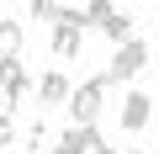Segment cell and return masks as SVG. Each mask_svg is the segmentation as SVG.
<instances>
[{
    "label": "cell",
    "mask_w": 159,
    "mask_h": 154,
    "mask_svg": "<svg viewBox=\"0 0 159 154\" xmlns=\"http://www.w3.org/2000/svg\"><path fill=\"white\" fill-rule=\"evenodd\" d=\"M106 91H111L106 74H90L85 85H74V96H69V117H74V128H96V117H101V106H106Z\"/></svg>",
    "instance_id": "obj_1"
},
{
    "label": "cell",
    "mask_w": 159,
    "mask_h": 154,
    "mask_svg": "<svg viewBox=\"0 0 159 154\" xmlns=\"http://www.w3.org/2000/svg\"><path fill=\"white\" fill-rule=\"evenodd\" d=\"M143 69H148V43H143V37H133V43H122V48L111 53L106 80L117 85V80H133V74H143Z\"/></svg>",
    "instance_id": "obj_2"
},
{
    "label": "cell",
    "mask_w": 159,
    "mask_h": 154,
    "mask_svg": "<svg viewBox=\"0 0 159 154\" xmlns=\"http://www.w3.org/2000/svg\"><path fill=\"white\" fill-rule=\"evenodd\" d=\"M53 154H111V143L101 138V128H69V133H58Z\"/></svg>",
    "instance_id": "obj_3"
},
{
    "label": "cell",
    "mask_w": 159,
    "mask_h": 154,
    "mask_svg": "<svg viewBox=\"0 0 159 154\" xmlns=\"http://www.w3.org/2000/svg\"><path fill=\"white\" fill-rule=\"evenodd\" d=\"M0 91H6V101H11V106H21V101L32 96V80H27L21 58H0Z\"/></svg>",
    "instance_id": "obj_4"
},
{
    "label": "cell",
    "mask_w": 159,
    "mask_h": 154,
    "mask_svg": "<svg viewBox=\"0 0 159 154\" xmlns=\"http://www.w3.org/2000/svg\"><path fill=\"white\" fill-rule=\"evenodd\" d=\"M148 122H154V96L127 91V101H122V133H143Z\"/></svg>",
    "instance_id": "obj_5"
},
{
    "label": "cell",
    "mask_w": 159,
    "mask_h": 154,
    "mask_svg": "<svg viewBox=\"0 0 159 154\" xmlns=\"http://www.w3.org/2000/svg\"><path fill=\"white\" fill-rule=\"evenodd\" d=\"M96 32H106V37H111V43H117V48H122V43H133V37H138V32H133V11H122V6H111V11H106V21H101V27H96Z\"/></svg>",
    "instance_id": "obj_6"
},
{
    "label": "cell",
    "mask_w": 159,
    "mask_h": 154,
    "mask_svg": "<svg viewBox=\"0 0 159 154\" xmlns=\"http://www.w3.org/2000/svg\"><path fill=\"white\" fill-rule=\"evenodd\" d=\"M21 48H27V27L0 16V58H21Z\"/></svg>",
    "instance_id": "obj_7"
},
{
    "label": "cell",
    "mask_w": 159,
    "mask_h": 154,
    "mask_svg": "<svg viewBox=\"0 0 159 154\" xmlns=\"http://www.w3.org/2000/svg\"><path fill=\"white\" fill-rule=\"evenodd\" d=\"M69 96H74V85L64 80L58 69H53V74H43V80H37V101H48V106H64Z\"/></svg>",
    "instance_id": "obj_8"
},
{
    "label": "cell",
    "mask_w": 159,
    "mask_h": 154,
    "mask_svg": "<svg viewBox=\"0 0 159 154\" xmlns=\"http://www.w3.org/2000/svg\"><path fill=\"white\" fill-rule=\"evenodd\" d=\"M58 11L64 6H53V0H32L27 6V16H37V21H58Z\"/></svg>",
    "instance_id": "obj_9"
},
{
    "label": "cell",
    "mask_w": 159,
    "mask_h": 154,
    "mask_svg": "<svg viewBox=\"0 0 159 154\" xmlns=\"http://www.w3.org/2000/svg\"><path fill=\"white\" fill-rule=\"evenodd\" d=\"M11 143H16V117L0 112V149H11Z\"/></svg>",
    "instance_id": "obj_10"
},
{
    "label": "cell",
    "mask_w": 159,
    "mask_h": 154,
    "mask_svg": "<svg viewBox=\"0 0 159 154\" xmlns=\"http://www.w3.org/2000/svg\"><path fill=\"white\" fill-rule=\"evenodd\" d=\"M48 138H53V133H48V122H43V117H37V122H32V128H27V143H32V149H43V143H48Z\"/></svg>",
    "instance_id": "obj_11"
},
{
    "label": "cell",
    "mask_w": 159,
    "mask_h": 154,
    "mask_svg": "<svg viewBox=\"0 0 159 154\" xmlns=\"http://www.w3.org/2000/svg\"><path fill=\"white\" fill-rule=\"evenodd\" d=\"M127 154H143V149H127Z\"/></svg>",
    "instance_id": "obj_12"
}]
</instances>
